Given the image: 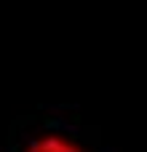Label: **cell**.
<instances>
[{
  "label": "cell",
  "mask_w": 147,
  "mask_h": 152,
  "mask_svg": "<svg viewBox=\"0 0 147 152\" xmlns=\"http://www.w3.org/2000/svg\"><path fill=\"white\" fill-rule=\"evenodd\" d=\"M24 152H86L78 142L67 139V136H59V134H46V136H37L27 144Z\"/></svg>",
  "instance_id": "6da1fadb"
}]
</instances>
